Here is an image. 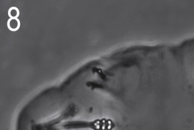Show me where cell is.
I'll return each mask as SVG.
<instances>
[{"instance_id": "cell-1", "label": "cell", "mask_w": 194, "mask_h": 130, "mask_svg": "<svg viewBox=\"0 0 194 130\" xmlns=\"http://www.w3.org/2000/svg\"><path fill=\"white\" fill-rule=\"evenodd\" d=\"M9 29L12 31L17 30L20 26V22L19 19L17 18H10L7 22Z\"/></svg>"}, {"instance_id": "cell-2", "label": "cell", "mask_w": 194, "mask_h": 130, "mask_svg": "<svg viewBox=\"0 0 194 130\" xmlns=\"http://www.w3.org/2000/svg\"><path fill=\"white\" fill-rule=\"evenodd\" d=\"M9 16L12 18H16L17 17L19 14V10L16 7H11L9 10Z\"/></svg>"}]
</instances>
